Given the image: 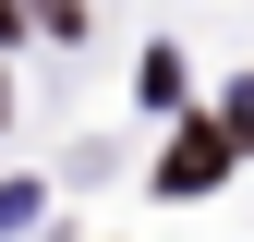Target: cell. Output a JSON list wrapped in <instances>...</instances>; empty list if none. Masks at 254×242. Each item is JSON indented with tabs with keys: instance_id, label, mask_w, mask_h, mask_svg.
Segmentation results:
<instances>
[{
	"instance_id": "1",
	"label": "cell",
	"mask_w": 254,
	"mask_h": 242,
	"mask_svg": "<svg viewBox=\"0 0 254 242\" xmlns=\"http://www.w3.org/2000/svg\"><path fill=\"white\" fill-rule=\"evenodd\" d=\"M0 49H12V0H0Z\"/></svg>"
}]
</instances>
